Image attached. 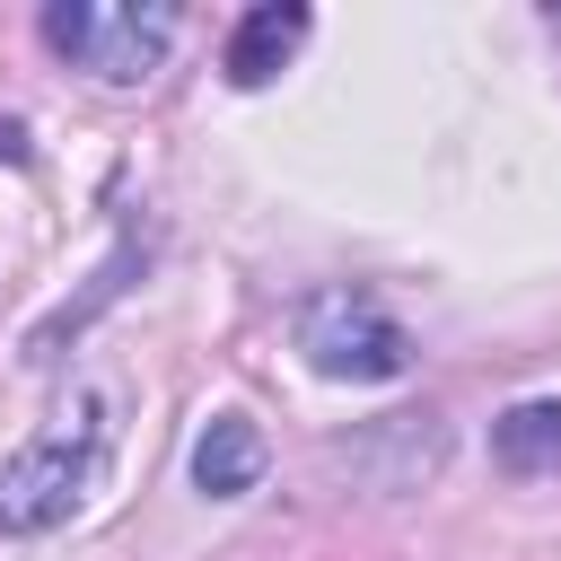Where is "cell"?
<instances>
[{"label":"cell","mask_w":561,"mask_h":561,"mask_svg":"<svg viewBox=\"0 0 561 561\" xmlns=\"http://www.w3.org/2000/svg\"><path fill=\"white\" fill-rule=\"evenodd\" d=\"M298 351L324 368V377H351V386H386L412 368V342L403 324L368 298V289H316L298 307Z\"/></svg>","instance_id":"obj_2"},{"label":"cell","mask_w":561,"mask_h":561,"mask_svg":"<svg viewBox=\"0 0 561 561\" xmlns=\"http://www.w3.org/2000/svg\"><path fill=\"white\" fill-rule=\"evenodd\" d=\"M131 263H140V245L123 237V245H114V263H105V272L88 280V298H79V307H61V316H44V324L26 333V359H53V342H61V333H79V324H88L96 307H114V298H123V280H131Z\"/></svg>","instance_id":"obj_7"},{"label":"cell","mask_w":561,"mask_h":561,"mask_svg":"<svg viewBox=\"0 0 561 561\" xmlns=\"http://www.w3.org/2000/svg\"><path fill=\"white\" fill-rule=\"evenodd\" d=\"M298 44H307V9H298V0H263V9H245L237 35H228V79H237V88H263Z\"/></svg>","instance_id":"obj_5"},{"label":"cell","mask_w":561,"mask_h":561,"mask_svg":"<svg viewBox=\"0 0 561 561\" xmlns=\"http://www.w3.org/2000/svg\"><path fill=\"white\" fill-rule=\"evenodd\" d=\"M96 482V430H44L0 465V535H44Z\"/></svg>","instance_id":"obj_3"},{"label":"cell","mask_w":561,"mask_h":561,"mask_svg":"<svg viewBox=\"0 0 561 561\" xmlns=\"http://www.w3.org/2000/svg\"><path fill=\"white\" fill-rule=\"evenodd\" d=\"M44 44L70 53L79 70H96V79L131 88V79H149V70L167 61V44H175V9H131V0H53V9H44Z\"/></svg>","instance_id":"obj_1"},{"label":"cell","mask_w":561,"mask_h":561,"mask_svg":"<svg viewBox=\"0 0 561 561\" xmlns=\"http://www.w3.org/2000/svg\"><path fill=\"white\" fill-rule=\"evenodd\" d=\"M491 456L500 473L535 482V473H561V403H508L491 421Z\"/></svg>","instance_id":"obj_6"},{"label":"cell","mask_w":561,"mask_h":561,"mask_svg":"<svg viewBox=\"0 0 561 561\" xmlns=\"http://www.w3.org/2000/svg\"><path fill=\"white\" fill-rule=\"evenodd\" d=\"M18 149H26V131H18V123H0V158H18Z\"/></svg>","instance_id":"obj_8"},{"label":"cell","mask_w":561,"mask_h":561,"mask_svg":"<svg viewBox=\"0 0 561 561\" xmlns=\"http://www.w3.org/2000/svg\"><path fill=\"white\" fill-rule=\"evenodd\" d=\"M263 465H272V447H263V430H254L245 412H219V421H202V438H193V482H202L210 500H237V491H254V482H263Z\"/></svg>","instance_id":"obj_4"}]
</instances>
